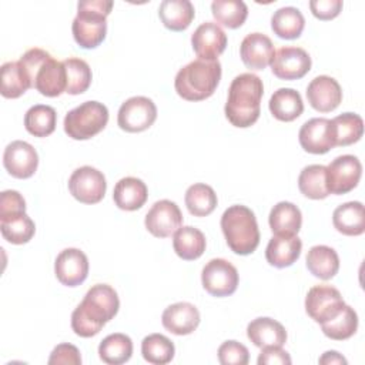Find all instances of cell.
I'll return each mask as SVG.
<instances>
[{
  "label": "cell",
  "mask_w": 365,
  "mask_h": 365,
  "mask_svg": "<svg viewBox=\"0 0 365 365\" xmlns=\"http://www.w3.org/2000/svg\"><path fill=\"white\" fill-rule=\"evenodd\" d=\"M143 358L154 365H164L173 361L175 348L174 344L161 334H150L141 342Z\"/></svg>",
  "instance_id": "60d3db41"
},
{
  "label": "cell",
  "mask_w": 365,
  "mask_h": 365,
  "mask_svg": "<svg viewBox=\"0 0 365 365\" xmlns=\"http://www.w3.org/2000/svg\"><path fill=\"white\" fill-rule=\"evenodd\" d=\"M144 224L154 237L167 238L181 227L182 214L174 201L160 200L148 210Z\"/></svg>",
  "instance_id": "5bb4252c"
},
{
  "label": "cell",
  "mask_w": 365,
  "mask_h": 365,
  "mask_svg": "<svg viewBox=\"0 0 365 365\" xmlns=\"http://www.w3.org/2000/svg\"><path fill=\"white\" fill-rule=\"evenodd\" d=\"M147 197V185L140 178L124 177L114 185L113 200L120 210L135 211L145 204Z\"/></svg>",
  "instance_id": "cb8c5ba5"
},
{
  "label": "cell",
  "mask_w": 365,
  "mask_h": 365,
  "mask_svg": "<svg viewBox=\"0 0 365 365\" xmlns=\"http://www.w3.org/2000/svg\"><path fill=\"white\" fill-rule=\"evenodd\" d=\"M221 230L230 250L238 255L252 254L259 244L255 214L245 205H231L221 215Z\"/></svg>",
  "instance_id": "5b68a950"
},
{
  "label": "cell",
  "mask_w": 365,
  "mask_h": 365,
  "mask_svg": "<svg viewBox=\"0 0 365 365\" xmlns=\"http://www.w3.org/2000/svg\"><path fill=\"white\" fill-rule=\"evenodd\" d=\"M0 231L6 241H9L10 244L21 245L33 238L36 232V225L26 212H21L11 217L0 218Z\"/></svg>",
  "instance_id": "d590c367"
},
{
  "label": "cell",
  "mask_w": 365,
  "mask_h": 365,
  "mask_svg": "<svg viewBox=\"0 0 365 365\" xmlns=\"http://www.w3.org/2000/svg\"><path fill=\"white\" fill-rule=\"evenodd\" d=\"M309 9L319 20L335 19L342 10V0H311Z\"/></svg>",
  "instance_id": "bcb514c9"
},
{
  "label": "cell",
  "mask_w": 365,
  "mask_h": 365,
  "mask_svg": "<svg viewBox=\"0 0 365 365\" xmlns=\"http://www.w3.org/2000/svg\"><path fill=\"white\" fill-rule=\"evenodd\" d=\"M274 53L271 38L262 33L247 34L240 46L241 60L251 70H264L271 64Z\"/></svg>",
  "instance_id": "ffe728a7"
},
{
  "label": "cell",
  "mask_w": 365,
  "mask_h": 365,
  "mask_svg": "<svg viewBox=\"0 0 365 365\" xmlns=\"http://www.w3.org/2000/svg\"><path fill=\"white\" fill-rule=\"evenodd\" d=\"M120 308L115 289L107 284L93 285L71 314V328L83 338L97 335Z\"/></svg>",
  "instance_id": "6da1fadb"
},
{
  "label": "cell",
  "mask_w": 365,
  "mask_h": 365,
  "mask_svg": "<svg viewBox=\"0 0 365 365\" xmlns=\"http://www.w3.org/2000/svg\"><path fill=\"white\" fill-rule=\"evenodd\" d=\"M163 327L174 335H188L200 324V311L190 302H175L167 307L161 315Z\"/></svg>",
  "instance_id": "44dd1931"
},
{
  "label": "cell",
  "mask_w": 365,
  "mask_h": 365,
  "mask_svg": "<svg viewBox=\"0 0 365 365\" xmlns=\"http://www.w3.org/2000/svg\"><path fill=\"white\" fill-rule=\"evenodd\" d=\"M301 250L302 241L298 235H274L267 245L265 258L271 265L285 268L299 258Z\"/></svg>",
  "instance_id": "603a6c76"
},
{
  "label": "cell",
  "mask_w": 365,
  "mask_h": 365,
  "mask_svg": "<svg viewBox=\"0 0 365 365\" xmlns=\"http://www.w3.org/2000/svg\"><path fill=\"white\" fill-rule=\"evenodd\" d=\"M185 205L190 214L195 217H207L210 215L217 207V194L212 187L197 182L188 187L185 191Z\"/></svg>",
  "instance_id": "8d00e7d4"
},
{
  "label": "cell",
  "mask_w": 365,
  "mask_h": 365,
  "mask_svg": "<svg viewBox=\"0 0 365 365\" xmlns=\"http://www.w3.org/2000/svg\"><path fill=\"white\" fill-rule=\"evenodd\" d=\"M335 230L344 235L356 237L365 231V210L362 202L349 201L338 205L332 214Z\"/></svg>",
  "instance_id": "d4e9b609"
},
{
  "label": "cell",
  "mask_w": 365,
  "mask_h": 365,
  "mask_svg": "<svg viewBox=\"0 0 365 365\" xmlns=\"http://www.w3.org/2000/svg\"><path fill=\"white\" fill-rule=\"evenodd\" d=\"M335 130V145H351L364 134V120L355 113H344L331 120Z\"/></svg>",
  "instance_id": "f35d334b"
},
{
  "label": "cell",
  "mask_w": 365,
  "mask_h": 365,
  "mask_svg": "<svg viewBox=\"0 0 365 365\" xmlns=\"http://www.w3.org/2000/svg\"><path fill=\"white\" fill-rule=\"evenodd\" d=\"M173 247L175 254L180 258L185 261L197 259L205 251V247H207L205 235L195 227H191V225L180 227L174 232Z\"/></svg>",
  "instance_id": "f546056e"
},
{
  "label": "cell",
  "mask_w": 365,
  "mask_h": 365,
  "mask_svg": "<svg viewBox=\"0 0 365 365\" xmlns=\"http://www.w3.org/2000/svg\"><path fill=\"white\" fill-rule=\"evenodd\" d=\"M257 362L258 365H272V364L289 365L291 356L287 351L282 349V346H265V348H261V354Z\"/></svg>",
  "instance_id": "7dc6e473"
},
{
  "label": "cell",
  "mask_w": 365,
  "mask_h": 365,
  "mask_svg": "<svg viewBox=\"0 0 365 365\" xmlns=\"http://www.w3.org/2000/svg\"><path fill=\"white\" fill-rule=\"evenodd\" d=\"M0 93L6 98H17L31 88V83L20 61H7L0 68Z\"/></svg>",
  "instance_id": "d6a6232c"
},
{
  "label": "cell",
  "mask_w": 365,
  "mask_h": 365,
  "mask_svg": "<svg viewBox=\"0 0 365 365\" xmlns=\"http://www.w3.org/2000/svg\"><path fill=\"white\" fill-rule=\"evenodd\" d=\"M3 165L14 178H29L36 173L38 165L37 151L26 141H11L4 148Z\"/></svg>",
  "instance_id": "2e32d148"
},
{
  "label": "cell",
  "mask_w": 365,
  "mask_h": 365,
  "mask_svg": "<svg viewBox=\"0 0 365 365\" xmlns=\"http://www.w3.org/2000/svg\"><path fill=\"white\" fill-rule=\"evenodd\" d=\"M158 16L168 30L182 31L191 24L195 10L190 0H164L158 7Z\"/></svg>",
  "instance_id": "4316f807"
},
{
  "label": "cell",
  "mask_w": 365,
  "mask_h": 365,
  "mask_svg": "<svg viewBox=\"0 0 365 365\" xmlns=\"http://www.w3.org/2000/svg\"><path fill=\"white\" fill-rule=\"evenodd\" d=\"M307 268L319 279H331L339 269V257L328 245H314L307 254Z\"/></svg>",
  "instance_id": "f1b7e54d"
},
{
  "label": "cell",
  "mask_w": 365,
  "mask_h": 365,
  "mask_svg": "<svg viewBox=\"0 0 365 365\" xmlns=\"http://www.w3.org/2000/svg\"><path fill=\"white\" fill-rule=\"evenodd\" d=\"M299 191L311 200H322L329 195L327 185V167L311 164L302 168L298 177Z\"/></svg>",
  "instance_id": "836d02e7"
},
{
  "label": "cell",
  "mask_w": 365,
  "mask_h": 365,
  "mask_svg": "<svg viewBox=\"0 0 365 365\" xmlns=\"http://www.w3.org/2000/svg\"><path fill=\"white\" fill-rule=\"evenodd\" d=\"M211 11L217 23L228 29H238L248 16V7L241 0H214Z\"/></svg>",
  "instance_id": "74e56055"
},
{
  "label": "cell",
  "mask_w": 365,
  "mask_h": 365,
  "mask_svg": "<svg viewBox=\"0 0 365 365\" xmlns=\"http://www.w3.org/2000/svg\"><path fill=\"white\" fill-rule=\"evenodd\" d=\"M238 279L237 268L224 258L210 259L201 272L202 287L212 297H228L234 294Z\"/></svg>",
  "instance_id": "9c48e42d"
},
{
  "label": "cell",
  "mask_w": 365,
  "mask_h": 365,
  "mask_svg": "<svg viewBox=\"0 0 365 365\" xmlns=\"http://www.w3.org/2000/svg\"><path fill=\"white\" fill-rule=\"evenodd\" d=\"M361 161L351 154L339 155L327 167V185L329 194H346L352 191L361 178Z\"/></svg>",
  "instance_id": "7c38bea8"
},
{
  "label": "cell",
  "mask_w": 365,
  "mask_h": 365,
  "mask_svg": "<svg viewBox=\"0 0 365 365\" xmlns=\"http://www.w3.org/2000/svg\"><path fill=\"white\" fill-rule=\"evenodd\" d=\"M48 364H70V365H80L81 364V355L77 346L71 344H60L57 345L48 358Z\"/></svg>",
  "instance_id": "f6af8a7d"
},
{
  "label": "cell",
  "mask_w": 365,
  "mask_h": 365,
  "mask_svg": "<svg viewBox=\"0 0 365 365\" xmlns=\"http://www.w3.org/2000/svg\"><path fill=\"white\" fill-rule=\"evenodd\" d=\"M57 113L51 106L36 104L26 111L24 127L34 137H47L56 130Z\"/></svg>",
  "instance_id": "e575fe53"
},
{
  "label": "cell",
  "mask_w": 365,
  "mask_h": 365,
  "mask_svg": "<svg viewBox=\"0 0 365 365\" xmlns=\"http://www.w3.org/2000/svg\"><path fill=\"white\" fill-rule=\"evenodd\" d=\"M68 190L77 201L83 204H97L103 200L107 190L106 177L97 168L83 165L70 175Z\"/></svg>",
  "instance_id": "30bf717a"
},
{
  "label": "cell",
  "mask_w": 365,
  "mask_h": 365,
  "mask_svg": "<svg viewBox=\"0 0 365 365\" xmlns=\"http://www.w3.org/2000/svg\"><path fill=\"white\" fill-rule=\"evenodd\" d=\"M218 361L222 365H247L250 352L245 345L237 341H225L218 348Z\"/></svg>",
  "instance_id": "7bdbcfd3"
},
{
  "label": "cell",
  "mask_w": 365,
  "mask_h": 365,
  "mask_svg": "<svg viewBox=\"0 0 365 365\" xmlns=\"http://www.w3.org/2000/svg\"><path fill=\"white\" fill-rule=\"evenodd\" d=\"M247 336L258 348L282 346L287 341V331L278 321L259 317L248 324Z\"/></svg>",
  "instance_id": "7402d4cb"
},
{
  "label": "cell",
  "mask_w": 365,
  "mask_h": 365,
  "mask_svg": "<svg viewBox=\"0 0 365 365\" xmlns=\"http://www.w3.org/2000/svg\"><path fill=\"white\" fill-rule=\"evenodd\" d=\"M100 359L108 365L127 362L133 355V341L128 335L115 332L107 335L98 345Z\"/></svg>",
  "instance_id": "1f68e13d"
},
{
  "label": "cell",
  "mask_w": 365,
  "mask_h": 365,
  "mask_svg": "<svg viewBox=\"0 0 365 365\" xmlns=\"http://www.w3.org/2000/svg\"><path fill=\"white\" fill-rule=\"evenodd\" d=\"M66 68V78H67V88L66 93L71 96H77L84 93L90 84H91V68L87 64V61L77 58V57H68L63 61Z\"/></svg>",
  "instance_id": "b9f144b4"
},
{
  "label": "cell",
  "mask_w": 365,
  "mask_h": 365,
  "mask_svg": "<svg viewBox=\"0 0 365 365\" xmlns=\"http://www.w3.org/2000/svg\"><path fill=\"white\" fill-rule=\"evenodd\" d=\"M307 98L314 110L329 113L341 104L342 90L335 78L329 76H318L308 84Z\"/></svg>",
  "instance_id": "d6986e66"
},
{
  "label": "cell",
  "mask_w": 365,
  "mask_h": 365,
  "mask_svg": "<svg viewBox=\"0 0 365 365\" xmlns=\"http://www.w3.org/2000/svg\"><path fill=\"white\" fill-rule=\"evenodd\" d=\"M271 70L281 80H298L311 70V57L301 47H281L274 53Z\"/></svg>",
  "instance_id": "9a60e30c"
},
{
  "label": "cell",
  "mask_w": 365,
  "mask_h": 365,
  "mask_svg": "<svg viewBox=\"0 0 365 365\" xmlns=\"http://www.w3.org/2000/svg\"><path fill=\"white\" fill-rule=\"evenodd\" d=\"M108 123V110L103 103L84 101L64 117V131L73 140H88L104 130Z\"/></svg>",
  "instance_id": "52a82bcc"
},
{
  "label": "cell",
  "mask_w": 365,
  "mask_h": 365,
  "mask_svg": "<svg viewBox=\"0 0 365 365\" xmlns=\"http://www.w3.org/2000/svg\"><path fill=\"white\" fill-rule=\"evenodd\" d=\"M298 140L301 147L311 154H325L336 147L332 121L324 117L305 121L299 128Z\"/></svg>",
  "instance_id": "4fadbf2b"
},
{
  "label": "cell",
  "mask_w": 365,
  "mask_h": 365,
  "mask_svg": "<svg viewBox=\"0 0 365 365\" xmlns=\"http://www.w3.org/2000/svg\"><path fill=\"white\" fill-rule=\"evenodd\" d=\"M54 274L66 287L83 284L88 275L87 255L78 248L63 250L54 261Z\"/></svg>",
  "instance_id": "e0dca14e"
},
{
  "label": "cell",
  "mask_w": 365,
  "mask_h": 365,
  "mask_svg": "<svg viewBox=\"0 0 365 365\" xmlns=\"http://www.w3.org/2000/svg\"><path fill=\"white\" fill-rule=\"evenodd\" d=\"M111 0H83L77 4V16L71 31L76 43L83 48H96L107 34V16L111 13Z\"/></svg>",
  "instance_id": "8992f818"
},
{
  "label": "cell",
  "mask_w": 365,
  "mask_h": 365,
  "mask_svg": "<svg viewBox=\"0 0 365 365\" xmlns=\"http://www.w3.org/2000/svg\"><path fill=\"white\" fill-rule=\"evenodd\" d=\"M157 118V107L151 98L135 96L125 100L117 114V124L127 133H141L150 128Z\"/></svg>",
  "instance_id": "ba28073f"
},
{
  "label": "cell",
  "mask_w": 365,
  "mask_h": 365,
  "mask_svg": "<svg viewBox=\"0 0 365 365\" xmlns=\"http://www.w3.org/2000/svg\"><path fill=\"white\" fill-rule=\"evenodd\" d=\"M221 80L218 60L197 58L178 70L174 87L177 94L187 101H201L211 97Z\"/></svg>",
  "instance_id": "277c9868"
},
{
  "label": "cell",
  "mask_w": 365,
  "mask_h": 365,
  "mask_svg": "<svg viewBox=\"0 0 365 365\" xmlns=\"http://www.w3.org/2000/svg\"><path fill=\"white\" fill-rule=\"evenodd\" d=\"M322 365H334V364H342L346 365V359L336 351H327L318 361Z\"/></svg>",
  "instance_id": "c3c4849f"
},
{
  "label": "cell",
  "mask_w": 365,
  "mask_h": 365,
  "mask_svg": "<svg viewBox=\"0 0 365 365\" xmlns=\"http://www.w3.org/2000/svg\"><path fill=\"white\" fill-rule=\"evenodd\" d=\"M191 44L198 58L218 60L217 57L227 47V36L217 23L205 21L192 33Z\"/></svg>",
  "instance_id": "ac0fdd59"
},
{
  "label": "cell",
  "mask_w": 365,
  "mask_h": 365,
  "mask_svg": "<svg viewBox=\"0 0 365 365\" xmlns=\"http://www.w3.org/2000/svg\"><path fill=\"white\" fill-rule=\"evenodd\" d=\"M262 94L264 86L258 76L252 73L238 74L230 84L224 107L228 121L240 128L252 125L259 117Z\"/></svg>",
  "instance_id": "7a4b0ae2"
},
{
  "label": "cell",
  "mask_w": 365,
  "mask_h": 365,
  "mask_svg": "<svg viewBox=\"0 0 365 365\" xmlns=\"http://www.w3.org/2000/svg\"><path fill=\"white\" fill-rule=\"evenodd\" d=\"M305 27V19L302 13L292 6L281 7L274 11L271 17V29L279 37L285 40L298 38Z\"/></svg>",
  "instance_id": "4dcf8cb0"
},
{
  "label": "cell",
  "mask_w": 365,
  "mask_h": 365,
  "mask_svg": "<svg viewBox=\"0 0 365 365\" xmlns=\"http://www.w3.org/2000/svg\"><path fill=\"white\" fill-rule=\"evenodd\" d=\"M271 114L279 121H294L304 111L301 94L294 88H278L268 103Z\"/></svg>",
  "instance_id": "83f0119b"
},
{
  "label": "cell",
  "mask_w": 365,
  "mask_h": 365,
  "mask_svg": "<svg viewBox=\"0 0 365 365\" xmlns=\"http://www.w3.org/2000/svg\"><path fill=\"white\" fill-rule=\"evenodd\" d=\"M321 328L324 335L334 341L348 339L358 329V315L354 311V308L345 304L341 312L335 318L321 324Z\"/></svg>",
  "instance_id": "ab89813d"
},
{
  "label": "cell",
  "mask_w": 365,
  "mask_h": 365,
  "mask_svg": "<svg viewBox=\"0 0 365 365\" xmlns=\"http://www.w3.org/2000/svg\"><path fill=\"white\" fill-rule=\"evenodd\" d=\"M31 87L46 97H57L66 93L67 78L63 61H57L43 48H30L20 57Z\"/></svg>",
  "instance_id": "3957f363"
},
{
  "label": "cell",
  "mask_w": 365,
  "mask_h": 365,
  "mask_svg": "<svg viewBox=\"0 0 365 365\" xmlns=\"http://www.w3.org/2000/svg\"><path fill=\"white\" fill-rule=\"evenodd\" d=\"M26 212V201L16 190H6L0 194V218Z\"/></svg>",
  "instance_id": "ee69618b"
},
{
  "label": "cell",
  "mask_w": 365,
  "mask_h": 365,
  "mask_svg": "<svg viewBox=\"0 0 365 365\" xmlns=\"http://www.w3.org/2000/svg\"><path fill=\"white\" fill-rule=\"evenodd\" d=\"M344 307L341 292L331 285H315L305 297V311L318 324L335 318Z\"/></svg>",
  "instance_id": "8fae6325"
},
{
  "label": "cell",
  "mask_w": 365,
  "mask_h": 365,
  "mask_svg": "<svg viewBox=\"0 0 365 365\" xmlns=\"http://www.w3.org/2000/svg\"><path fill=\"white\" fill-rule=\"evenodd\" d=\"M268 222L275 235H297L302 225V214L295 204L281 201L272 207Z\"/></svg>",
  "instance_id": "484cf974"
}]
</instances>
